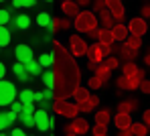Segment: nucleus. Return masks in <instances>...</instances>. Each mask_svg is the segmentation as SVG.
Listing matches in <instances>:
<instances>
[{
  "label": "nucleus",
  "mask_w": 150,
  "mask_h": 136,
  "mask_svg": "<svg viewBox=\"0 0 150 136\" xmlns=\"http://www.w3.org/2000/svg\"><path fill=\"white\" fill-rule=\"evenodd\" d=\"M53 55H55V65H53V73H55V102L57 100H69L73 98L75 89L81 85V69L75 63V57L71 51H67L57 39L51 43Z\"/></svg>",
  "instance_id": "1"
},
{
  "label": "nucleus",
  "mask_w": 150,
  "mask_h": 136,
  "mask_svg": "<svg viewBox=\"0 0 150 136\" xmlns=\"http://www.w3.org/2000/svg\"><path fill=\"white\" fill-rule=\"evenodd\" d=\"M73 27L77 33H91L93 28L100 27V21H98V16H96V12L93 10H83V12H79L77 16H75V23Z\"/></svg>",
  "instance_id": "2"
},
{
  "label": "nucleus",
  "mask_w": 150,
  "mask_h": 136,
  "mask_svg": "<svg viewBox=\"0 0 150 136\" xmlns=\"http://www.w3.org/2000/svg\"><path fill=\"white\" fill-rule=\"evenodd\" d=\"M53 112L55 114H61V116H65L69 120H73V118L79 116L77 104H71L69 100H57V102H53Z\"/></svg>",
  "instance_id": "3"
},
{
  "label": "nucleus",
  "mask_w": 150,
  "mask_h": 136,
  "mask_svg": "<svg viewBox=\"0 0 150 136\" xmlns=\"http://www.w3.org/2000/svg\"><path fill=\"white\" fill-rule=\"evenodd\" d=\"M16 87L12 81H6V79H0V108L4 106H10L14 100H16Z\"/></svg>",
  "instance_id": "4"
},
{
  "label": "nucleus",
  "mask_w": 150,
  "mask_h": 136,
  "mask_svg": "<svg viewBox=\"0 0 150 136\" xmlns=\"http://www.w3.org/2000/svg\"><path fill=\"white\" fill-rule=\"evenodd\" d=\"M112 55V47L110 45H101V43H93L89 45V51H87V59L93 61V63H101L105 57Z\"/></svg>",
  "instance_id": "5"
},
{
  "label": "nucleus",
  "mask_w": 150,
  "mask_h": 136,
  "mask_svg": "<svg viewBox=\"0 0 150 136\" xmlns=\"http://www.w3.org/2000/svg\"><path fill=\"white\" fill-rule=\"evenodd\" d=\"M112 55H118V59H122L124 63H130L138 57V51L136 49H130L126 43H114L112 45Z\"/></svg>",
  "instance_id": "6"
},
{
  "label": "nucleus",
  "mask_w": 150,
  "mask_h": 136,
  "mask_svg": "<svg viewBox=\"0 0 150 136\" xmlns=\"http://www.w3.org/2000/svg\"><path fill=\"white\" fill-rule=\"evenodd\" d=\"M65 134H77V136H83L87 130H89V124H87V120L83 118V116H77L73 118L69 124H65Z\"/></svg>",
  "instance_id": "7"
},
{
  "label": "nucleus",
  "mask_w": 150,
  "mask_h": 136,
  "mask_svg": "<svg viewBox=\"0 0 150 136\" xmlns=\"http://www.w3.org/2000/svg\"><path fill=\"white\" fill-rule=\"evenodd\" d=\"M69 51L73 57H87V51H89V45L85 43V39H81L79 35H71L69 37Z\"/></svg>",
  "instance_id": "8"
},
{
  "label": "nucleus",
  "mask_w": 150,
  "mask_h": 136,
  "mask_svg": "<svg viewBox=\"0 0 150 136\" xmlns=\"http://www.w3.org/2000/svg\"><path fill=\"white\" fill-rule=\"evenodd\" d=\"M35 124H37V128L41 132H47V130H51L55 126V120H53V116L47 110H37L35 112Z\"/></svg>",
  "instance_id": "9"
},
{
  "label": "nucleus",
  "mask_w": 150,
  "mask_h": 136,
  "mask_svg": "<svg viewBox=\"0 0 150 136\" xmlns=\"http://www.w3.org/2000/svg\"><path fill=\"white\" fill-rule=\"evenodd\" d=\"M128 30H130V35H134V37H144L146 30H148L146 18H142V16L130 18V21H128Z\"/></svg>",
  "instance_id": "10"
},
{
  "label": "nucleus",
  "mask_w": 150,
  "mask_h": 136,
  "mask_svg": "<svg viewBox=\"0 0 150 136\" xmlns=\"http://www.w3.org/2000/svg\"><path fill=\"white\" fill-rule=\"evenodd\" d=\"M105 6L110 8V12H112V16H114L116 23H122L124 21L126 8H124V4H122V0H105Z\"/></svg>",
  "instance_id": "11"
},
{
  "label": "nucleus",
  "mask_w": 150,
  "mask_h": 136,
  "mask_svg": "<svg viewBox=\"0 0 150 136\" xmlns=\"http://www.w3.org/2000/svg\"><path fill=\"white\" fill-rule=\"evenodd\" d=\"M14 57H16V61H18V63L26 65L28 61H33V59H35L33 47H30V45H16V47H14Z\"/></svg>",
  "instance_id": "12"
},
{
  "label": "nucleus",
  "mask_w": 150,
  "mask_h": 136,
  "mask_svg": "<svg viewBox=\"0 0 150 136\" xmlns=\"http://www.w3.org/2000/svg\"><path fill=\"white\" fill-rule=\"evenodd\" d=\"M98 21H100V28H105V30H112V28L118 25V23L114 21V16H112L110 8H103V10H101L100 14H98Z\"/></svg>",
  "instance_id": "13"
},
{
  "label": "nucleus",
  "mask_w": 150,
  "mask_h": 136,
  "mask_svg": "<svg viewBox=\"0 0 150 136\" xmlns=\"http://www.w3.org/2000/svg\"><path fill=\"white\" fill-rule=\"evenodd\" d=\"M18 118V114H14L12 110L8 112H0V132H4L6 128H10L14 124V120Z\"/></svg>",
  "instance_id": "14"
},
{
  "label": "nucleus",
  "mask_w": 150,
  "mask_h": 136,
  "mask_svg": "<svg viewBox=\"0 0 150 136\" xmlns=\"http://www.w3.org/2000/svg\"><path fill=\"white\" fill-rule=\"evenodd\" d=\"M114 124L118 130H126V128H132V116L130 114H122V112H116V118H114Z\"/></svg>",
  "instance_id": "15"
},
{
  "label": "nucleus",
  "mask_w": 150,
  "mask_h": 136,
  "mask_svg": "<svg viewBox=\"0 0 150 136\" xmlns=\"http://www.w3.org/2000/svg\"><path fill=\"white\" fill-rule=\"evenodd\" d=\"M100 106V98L98 96H91L89 100H85V102H81V104H77V108H79V114H87V112H93V110Z\"/></svg>",
  "instance_id": "16"
},
{
  "label": "nucleus",
  "mask_w": 150,
  "mask_h": 136,
  "mask_svg": "<svg viewBox=\"0 0 150 136\" xmlns=\"http://www.w3.org/2000/svg\"><path fill=\"white\" fill-rule=\"evenodd\" d=\"M61 10L65 12V16L69 18V16H77L81 10H79V4L75 2V0H63V4H61Z\"/></svg>",
  "instance_id": "17"
},
{
  "label": "nucleus",
  "mask_w": 150,
  "mask_h": 136,
  "mask_svg": "<svg viewBox=\"0 0 150 136\" xmlns=\"http://www.w3.org/2000/svg\"><path fill=\"white\" fill-rule=\"evenodd\" d=\"M138 100L136 98H130V100H122L120 104H118V112H122V114H132L134 110H138Z\"/></svg>",
  "instance_id": "18"
},
{
  "label": "nucleus",
  "mask_w": 150,
  "mask_h": 136,
  "mask_svg": "<svg viewBox=\"0 0 150 136\" xmlns=\"http://www.w3.org/2000/svg\"><path fill=\"white\" fill-rule=\"evenodd\" d=\"M71 27V21L69 18H53V23H51V27L47 28L51 35H55L57 30H67V28Z\"/></svg>",
  "instance_id": "19"
},
{
  "label": "nucleus",
  "mask_w": 150,
  "mask_h": 136,
  "mask_svg": "<svg viewBox=\"0 0 150 136\" xmlns=\"http://www.w3.org/2000/svg\"><path fill=\"white\" fill-rule=\"evenodd\" d=\"M112 33H114V39H116V43H124L126 39H128V35H130V30H128V25H122V23H118L116 27L112 28Z\"/></svg>",
  "instance_id": "20"
},
{
  "label": "nucleus",
  "mask_w": 150,
  "mask_h": 136,
  "mask_svg": "<svg viewBox=\"0 0 150 136\" xmlns=\"http://www.w3.org/2000/svg\"><path fill=\"white\" fill-rule=\"evenodd\" d=\"M28 27H30V16L28 14H16L12 25H10V28H18V30H26Z\"/></svg>",
  "instance_id": "21"
},
{
  "label": "nucleus",
  "mask_w": 150,
  "mask_h": 136,
  "mask_svg": "<svg viewBox=\"0 0 150 136\" xmlns=\"http://www.w3.org/2000/svg\"><path fill=\"white\" fill-rule=\"evenodd\" d=\"M96 77H100L101 81H103V85L105 83H110V79H112V69L101 61L100 65H98V69H96Z\"/></svg>",
  "instance_id": "22"
},
{
  "label": "nucleus",
  "mask_w": 150,
  "mask_h": 136,
  "mask_svg": "<svg viewBox=\"0 0 150 136\" xmlns=\"http://www.w3.org/2000/svg\"><path fill=\"white\" fill-rule=\"evenodd\" d=\"M12 73H14V75H16V77H18L21 81H25V83L28 81L30 77H33V75H30V73L26 71V67L23 65V63H18V61H16V63L12 65Z\"/></svg>",
  "instance_id": "23"
},
{
  "label": "nucleus",
  "mask_w": 150,
  "mask_h": 136,
  "mask_svg": "<svg viewBox=\"0 0 150 136\" xmlns=\"http://www.w3.org/2000/svg\"><path fill=\"white\" fill-rule=\"evenodd\" d=\"M93 120H96V124L110 126V122H112L114 118H112V112H110V110L103 108V110H98V112H96V118H93Z\"/></svg>",
  "instance_id": "24"
},
{
  "label": "nucleus",
  "mask_w": 150,
  "mask_h": 136,
  "mask_svg": "<svg viewBox=\"0 0 150 136\" xmlns=\"http://www.w3.org/2000/svg\"><path fill=\"white\" fill-rule=\"evenodd\" d=\"M39 63H41L43 69H51L55 65V55L53 53H41L39 55Z\"/></svg>",
  "instance_id": "25"
},
{
  "label": "nucleus",
  "mask_w": 150,
  "mask_h": 136,
  "mask_svg": "<svg viewBox=\"0 0 150 136\" xmlns=\"http://www.w3.org/2000/svg\"><path fill=\"white\" fill-rule=\"evenodd\" d=\"M73 98H75V104H81V102H85V100H89L91 96H89V87H77L75 89V93H73Z\"/></svg>",
  "instance_id": "26"
},
{
  "label": "nucleus",
  "mask_w": 150,
  "mask_h": 136,
  "mask_svg": "<svg viewBox=\"0 0 150 136\" xmlns=\"http://www.w3.org/2000/svg\"><path fill=\"white\" fill-rule=\"evenodd\" d=\"M25 67H26V71H28L33 77H35V75H43V67H41V63H39V61H35V59H33V61H28Z\"/></svg>",
  "instance_id": "27"
},
{
  "label": "nucleus",
  "mask_w": 150,
  "mask_h": 136,
  "mask_svg": "<svg viewBox=\"0 0 150 136\" xmlns=\"http://www.w3.org/2000/svg\"><path fill=\"white\" fill-rule=\"evenodd\" d=\"M100 43L101 45H114L116 43V39H114V33L112 30H105V28H101V33H100Z\"/></svg>",
  "instance_id": "28"
},
{
  "label": "nucleus",
  "mask_w": 150,
  "mask_h": 136,
  "mask_svg": "<svg viewBox=\"0 0 150 136\" xmlns=\"http://www.w3.org/2000/svg\"><path fill=\"white\" fill-rule=\"evenodd\" d=\"M41 79H43V85L45 87H49V89H55V73L53 71H43V75H41Z\"/></svg>",
  "instance_id": "29"
},
{
  "label": "nucleus",
  "mask_w": 150,
  "mask_h": 136,
  "mask_svg": "<svg viewBox=\"0 0 150 136\" xmlns=\"http://www.w3.org/2000/svg\"><path fill=\"white\" fill-rule=\"evenodd\" d=\"M51 23H53V18H51L49 12H39V16H37V25L41 28H49Z\"/></svg>",
  "instance_id": "30"
},
{
  "label": "nucleus",
  "mask_w": 150,
  "mask_h": 136,
  "mask_svg": "<svg viewBox=\"0 0 150 136\" xmlns=\"http://www.w3.org/2000/svg\"><path fill=\"white\" fill-rule=\"evenodd\" d=\"M10 45V28L8 27H0V49Z\"/></svg>",
  "instance_id": "31"
},
{
  "label": "nucleus",
  "mask_w": 150,
  "mask_h": 136,
  "mask_svg": "<svg viewBox=\"0 0 150 136\" xmlns=\"http://www.w3.org/2000/svg\"><path fill=\"white\" fill-rule=\"evenodd\" d=\"M140 71V67L134 63V61H130V63H124L122 65V75H136Z\"/></svg>",
  "instance_id": "32"
},
{
  "label": "nucleus",
  "mask_w": 150,
  "mask_h": 136,
  "mask_svg": "<svg viewBox=\"0 0 150 136\" xmlns=\"http://www.w3.org/2000/svg\"><path fill=\"white\" fill-rule=\"evenodd\" d=\"M132 132H134V136H146L148 134V126L144 122H134L132 124Z\"/></svg>",
  "instance_id": "33"
},
{
  "label": "nucleus",
  "mask_w": 150,
  "mask_h": 136,
  "mask_svg": "<svg viewBox=\"0 0 150 136\" xmlns=\"http://www.w3.org/2000/svg\"><path fill=\"white\" fill-rule=\"evenodd\" d=\"M18 100H21L23 104H35V91H33V89H23V91L18 93Z\"/></svg>",
  "instance_id": "34"
},
{
  "label": "nucleus",
  "mask_w": 150,
  "mask_h": 136,
  "mask_svg": "<svg viewBox=\"0 0 150 136\" xmlns=\"http://www.w3.org/2000/svg\"><path fill=\"white\" fill-rule=\"evenodd\" d=\"M124 43L128 45V47H130V49H136V51H138V49L142 47V37H134V35H130V37L126 39Z\"/></svg>",
  "instance_id": "35"
},
{
  "label": "nucleus",
  "mask_w": 150,
  "mask_h": 136,
  "mask_svg": "<svg viewBox=\"0 0 150 136\" xmlns=\"http://www.w3.org/2000/svg\"><path fill=\"white\" fill-rule=\"evenodd\" d=\"M18 120L25 124L26 128H35V114H18Z\"/></svg>",
  "instance_id": "36"
},
{
  "label": "nucleus",
  "mask_w": 150,
  "mask_h": 136,
  "mask_svg": "<svg viewBox=\"0 0 150 136\" xmlns=\"http://www.w3.org/2000/svg\"><path fill=\"white\" fill-rule=\"evenodd\" d=\"M8 23H10V10L0 8V27H6Z\"/></svg>",
  "instance_id": "37"
},
{
  "label": "nucleus",
  "mask_w": 150,
  "mask_h": 136,
  "mask_svg": "<svg viewBox=\"0 0 150 136\" xmlns=\"http://www.w3.org/2000/svg\"><path fill=\"white\" fill-rule=\"evenodd\" d=\"M87 87L89 89H100V87H103V81H101L100 77H89V81H87Z\"/></svg>",
  "instance_id": "38"
},
{
  "label": "nucleus",
  "mask_w": 150,
  "mask_h": 136,
  "mask_svg": "<svg viewBox=\"0 0 150 136\" xmlns=\"http://www.w3.org/2000/svg\"><path fill=\"white\" fill-rule=\"evenodd\" d=\"M91 132H93V136H108V126H103V124H96V126L91 128Z\"/></svg>",
  "instance_id": "39"
},
{
  "label": "nucleus",
  "mask_w": 150,
  "mask_h": 136,
  "mask_svg": "<svg viewBox=\"0 0 150 136\" xmlns=\"http://www.w3.org/2000/svg\"><path fill=\"white\" fill-rule=\"evenodd\" d=\"M103 63H105V65H108V67H110V69L114 71V69H116V67L120 65V59H118V57H112V55H110V57H105V59H103Z\"/></svg>",
  "instance_id": "40"
},
{
  "label": "nucleus",
  "mask_w": 150,
  "mask_h": 136,
  "mask_svg": "<svg viewBox=\"0 0 150 136\" xmlns=\"http://www.w3.org/2000/svg\"><path fill=\"white\" fill-rule=\"evenodd\" d=\"M91 8H93L96 14H100L103 8H108V6H105V0H93V2H91Z\"/></svg>",
  "instance_id": "41"
},
{
  "label": "nucleus",
  "mask_w": 150,
  "mask_h": 136,
  "mask_svg": "<svg viewBox=\"0 0 150 136\" xmlns=\"http://www.w3.org/2000/svg\"><path fill=\"white\" fill-rule=\"evenodd\" d=\"M116 85L120 87V91H128V77H126V75H120V77L116 79Z\"/></svg>",
  "instance_id": "42"
},
{
  "label": "nucleus",
  "mask_w": 150,
  "mask_h": 136,
  "mask_svg": "<svg viewBox=\"0 0 150 136\" xmlns=\"http://www.w3.org/2000/svg\"><path fill=\"white\" fill-rule=\"evenodd\" d=\"M23 108H25V104H23L21 100H14V102L10 104V110H12L14 114H23Z\"/></svg>",
  "instance_id": "43"
},
{
  "label": "nucleus",
  "mask_w": 150,
  "mask_h": 136,
  "mask_svg": "<svg viewBox=\"0 0 150 136\" xmlns=\"http://www.w3.org/2000/svg\"><path fill=\"white\" fill-rule=\"evenodd\" d=\"M140 91H142V93H146V96L150 93V79H144V81L140 83Z\"/></svg>",
  "instance_id": "44"
},
{
  "label": "nucleus",
  "mask_w": 150,
  "mask_h": 136,
  "mask_svg": "<svg viewBox=\"0 0 150 136\" xmlns=\"http://www.w3.org/2000/svg\"><path fill=\"white\" fill-rule=\"evenodd\" d=\"M142 122H144V124L148 126V130H150V108L142 112Z\"/></svg>",
  "instance_id": "45"
},
{
  "label": "nucleus",
  "mask_w": 150,
  "mask_h": 136,
  "mask_svg": "<svg viewBox=\"0 0 150 136\" xmlns=\"http://www.w3.org/2000/svg\"><path fill=\"white\" fill-rule=\"evenodd\" d=\"M100 33H101V28L98 27V28H93V30H91V33H87V37H89V39H93V41H96V39H100Z\"/></svg>",
  "instance_id": "46"
},
{
  "label": "nucleus",
  "mask_w": 150,
  "mask_h": 136,
  "mask_svg": "<svg viewBox=\"0 0 150 136\" xmlns=\"http://www.w3.org/2000/svg\"><path fill=\"white\" fill-rule=\"evenodd\" d=\"M37 110H35V104H25V108H23V114H35Z\"/></svg>",
  "instance_id": "47"
},
{
  "label": "nucleus",
  "mask_w": 150,
  "mask_h": 136,
  "mask_svg": "<svg viewBox=\"0 0 150 136\" xmlns=\"http://www.w3.org/2000/svg\"><path fill=\"white\" fill-rule=\"evenodd\" d=\"M21 4H23V8H33V6H37V0H21Z\"/></svg>",
  "instance_id": "48"
},
{
  "label": "nucleus",
  "mask_w": 150,
  "mask_h": 136,
  "mask_svg": "<svg viewBox=\"0 0 150 136\" xmlns=\"http://www.w3.org/2000/svg\"><path fill=\"white\" fill-rule=\"evenodd\" d=\"M142 18H150V2L142 6Z\"/></svg>",
  "instance_id": "49"
},
{
  "label": "nucleus",
  "mask_w": 150,
  "mask_h": 136,
  "mask_svg": "<svg viewBox=\"0 0 150 136\" xmlns=\"http://www.w3.org/2000/svg\"><path fill=\"white\" fill-rule=\"evenodd\" d=\"M35 102H39V104L45 102V93L43 91H35Z\"/></svg>",
  "instance_id": "50"
},
{
  "label": "nucleus",
  "mask_w": 150,
  "mask_h": 136,
  "mask_svg": "<svg viewBox=\"0 0 150 136\" xmlns=\"http://www.w3.org/2000/svg\"><path fill=\"white\" fill-rule=\"evenodd\" d=\"M10 136H28V134H26L25 130H21V128H14V130L10 132Z\"/></svg>",
  "instance_id": "51"
},
{
  "label": "nucleus",
  "mask_w": 150,
  "mask_h": 136,
  "mask_svg": "<svg viewBox=\"0 0 150 136\" xmlns=\"http://www.w3.org/2000/svg\"><path fill=\"white\" fill-rule=\"evenodd\" d=\"M51 108H53V104H51L49 100H45V102H41V110H47V112H49Z\"/></svg>",
  "instance_id": "52"
},
{
  "label": "nucleus",
  "mask_w": 150,
  "mask_h": 136,
  "mask_svg": "<svg viewBox=\"0 0 150 136\" xmlns=\"http://www.w3.org/2000/svg\"><path fill=\"white\" fill-rule=\"evenodd\" d=\"M118 136H134V132H132V128H126V130H120Z\"/></svg>",
  "instance_id": "53"
},
{
  "label": "nucleus",
  "mask_w": 150,
  "mask_h": 136,
  "mask_svg": "<svg viewBox=\"0 0 150 136\" xmlns=\"http://www.w3.org/2000/svg\"><path fill=\"white\" fill-rule=\"evenodd\" d=\"M75 2H77L79 6H91V2H93V0H75Z\"/></svg>",
  "instance_id": "54"
},
{
  "label": "nucleus",
  "mask_w": 150,
  "mask_h": 136,
  "mask_svg": "<svg viewBox=\"0 0 150 136\" xmlns=\"http://www.w3.org/2000/svg\"><path fill=\"white\" fill-rule=\"evenodd\" d=\"M4 75H6V65L0 61V79H4Z\"/></svg>",
  "instance_id": "55"
},
{
  "label": "nucleus",
  "mask_w": 150,
  "mask_h": 136,
  "mask_svg": "<svg viewBox=\"0 0 150 136\" xmlns=\"http://www.w3.org/2000/svg\"><path fill=\"white\" fill-rule=\"evenodd\" d=\"M144 65L150 67V51H146V55H144Z\"/></svg>",
  "instance_id": "56"
},
{
  "label": "nucleus",
  "mask_w": 150,
  "mask_h": 136,
  "mask_svg": "<svg viewBox=\"0 0 150 136\" xmlns=\"http://www.w3.org/2000/svg\"><path fill=\"white\" fill-rule=\"evenodd\" d=\"M12 8H23V4H21V0H12Z\"/></svg>",
  "instance_id": "57"
},
{
  "label": "nucleus",
  "mask_w": 150,
  "mask_h": 136,
  "mask_svg": "<svg viewBox=\"0 0 150 136\" xmlns=\"http://www.w3.org/2000/svg\"><path fill=\"white\" fill-rule=\"evenodd\" d=\"M65 136H77V134H65Z\"/></svg>",
  "instance_id": "58"
},
{
  "label": "nucleus",
  "mask_w": 150,
  "mask_h": 136,
  "mask_svg": "<svg viewBox=\"0 0 150 136\" xmlns=\"http://www.w3.org/2000/svg\"><path fill=\"white\" fill-rule=\"evenodd\" d=\"M45 2H53V0H45Z\"/></svg>",
  "instance_id": "59"
},
{
  "label": "nucleus",
  "mask_w": 150,
  "mask_h": 136,
  "mask_svg": "<svg viewBox=\"0 0 150 136\" xmlns=\"http://www.w3.org/2000/svg\"><path fill=\"white\" fill-rule=\"evenodd\" d=\"M0 2H4V0H0Z\"/></svg>",
  "instance_id": "60"
}]
</instances>
